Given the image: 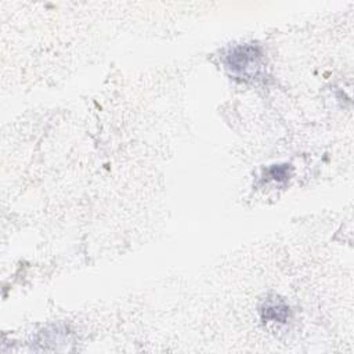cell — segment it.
Returning <instances> with one entry per match:
<instances>
[{
    "label": "cell",
    "mask_w": 354,
    "mask_h": 354,
    "mask_svg": "<svg viewBox=\"0 0 354 354\" xmlns=\"http://www.w3.org/2000/svg\"><path fill=\"white\" fill-rule=\"evenodd\" d=\"M263 314H264V318H267V319L283 322L288 318L289 308L282 301L271 300V301H267V304L263 310Z\"/></svg>",
    "instance_id": "cell-2"
},
{
    "label": "cell",
    "mask_w": 354,
    "mask_h": 354,
    "mask_svg": "<svg viewBox=\"0 0 354 354\" xmlns=\"http://www.w3.org/2000/svg\"><path fill=\"white\" fill-rule=\"evenodd\" d=\"M261 53L254 46H239L227 55V66L236 75L249 77L257 73L260 68Z\"/></svg>",
    "instance_id": "cell-1"
}]
</instances>
